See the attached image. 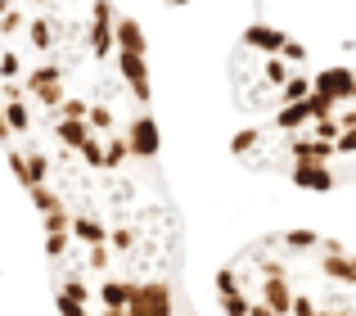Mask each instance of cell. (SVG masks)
<instances>
[{
  "mask_svg": "<svg viewBox=\"0 0 356 316\" xmlns=\"http://www.w3.org/2000/svg\"><path fill=\"white\" fill-rule=\"evenodd\" d=\"M122 316H172V285L167 281H131Z\"/></svg>",
  "mask_w": 356,
  "mask_h": 316,
  "instance_id": "cell-1",
  "label": "cell"
},
{
  "mask_svg": "<svg viewBox=\"0 0 356 316\" xmlns=\"http://www.w3.org/2000/svg\"><path fill=\"white\" fill-rule=\"evenodd\" d=\"M113 23H118L113 0H90V23H86V32H81V41H86V50L95 54V59H108V54L118 50L113 45Z\"/></svg>",
  "mask_w": 356,
  "mask_h": 316,
  "instance_id": "cell-2",
  "label": "cell"
},
{
  "mask_svg": "<svg viewBox=\"0 0 356 316\" xmlns=\"http://www.w3.org/2000/svg\"><path fill=\"white\" fill-rule=\"evenodd\" d=\"M127 154L131 158H158V150H163V136H158V123L149 113H136L127 123Z\"/></svg>",
  "mask_w": 356,
  "mask_h": 316,
  "instance_id": "cell-3",
  "label": "cell"
},
{
  "mask_svg": "<svg viewBox=\"0 0 356 316\" xmlns=\"http://www.w3.org/2000/svg\"><path fill=\"white\" fill-rule=\"evenodd\" d=\"M316 248L325 253V258H321V271L330 276L334 285H343V290H352V285H356V262H352V253H348V248H343L339 239H321Z\"/></svg>",
  "mask_w": 356,
  "mask_h": 316,
  "instance_id": "cell-4",
  "label": "cell"
},
{
  "mask_svg": "<svg viewBox=\"0 0 356 316\" xmlns=\"http://www.w3.org/2000/svg\"><path fill=\"white\" fill-rule=\"evenodd\" d=\"M312 90L330 95L334 104L343 109V104H352V95H356V77H352V68H343V63H339V68H321L312 77Z\"/></svg>",
  "mask_w": 356,
  "mask_h": 316,
  "instance_id": "cell-5",
  "label": "cell"
},
{
  "mask_svg": "<svg viewBox=\"0 0 356 316\" xmlns=\"http://www.w3.org/2000/svg\"><path fill=\"white\" fill-rule=\"evenodd\" d=\"M113 59H118V72H122V81H127V90L140 104H149V63H145V54L113 50Z\"/></svg>",
  "mask_w": 356,
  "mask_h": 316,
  "instance_id": "cell-6",
  "label": "cell"
},
{
  "mask_svg": "<svg viewBox=\"0 0 356 316\" xmlns=\"http://www.w3.org/2000/svg\"><path fill=\"white\" fill-rule=\"evenodd\" d=\"M289 181H293L298 190H312V194L339 190V176H334L330 167H316V163H293V167H289Z\"/></svg>",
  "mask_w": 356,
  "mask_h": 316,
  "instance_id": "cell-7",
  "label": "cell"
},
{
  "mask_svg": "<svg viewBox=\"0 0 356 316\" xmlns=\"http://www.w3.org/2000/svg\"><path fill=\"white\" fill-rule=\"evenodd\" d=\"M63 77H68V68H63L59 59H50V63H36V68H27L23 77H18V86H23V95H27V100H36L41 90L59 86Z\"/></svg>",
  "mask_w": 356,
  "mask_h": 316,
  "instance_id": "cell-8",
  "label": "cell"
},
{
  "mask_svg": "<svg viewBox=\"0 0 356 316\" xmlns=\"http://www.w3.org/2000/svg\"><path fill=\"white\" fill-rule=\"evenodd\" d=\"M284 41H289V36L280 32V27H270V23H248V27H243V36H239L243 50H261V54H270V59L284 50Z\"/></svg>",
  "mask_w": 356,
  "mask_h": 316,
  "instance_id": "cell-9",
  "label": "cell"
},
{
  "mask_svg": "<svg viewBox=\"0 0 356 316\" xmlns=\"http://www.w3.org/2000/svg\"><path fill=\"white\" fill-rule=\"evenodd\" d=\"M261 308L270 316H289V303H293V290H289V276H261Z\"/></svg>",
  "mask_w": 356,
  "mask_h": 316,
  "instance_id": "cell-10",
  "label": "cell"
},
{
  "mask_svg": "<svg viewBox=\"0 0 356 316\" xmlns=\"http://www.w3.org/2000/svg\"><path fill=\"white\" fill-rule=\"evenodd\" d=\"M113 45H118V50H127V54H149V41H145V27H140V18L118 14V23H113Z\"/></svg>",
  "mask_w": 356,
  "mask_h": 316,
  "instance_id": "cell-11",
  "label": "cell"
},
{
  "mask_svg": "<svg viewBox=\"0 0 356 316\" xmlns=\"http://www.w3.org/2000/svg\"><path fill=\"white\" fill-rule=\"evenodd\" d=\"M289 158H293V163H316V167H330L334 145L312 141V136H289Z\"/></svg>",
  "mask_w": 356,
  "mask_h": 316,
  "instance_id": "cell-12",
  "label": "cell"
},
{
  "mask_svg": "<svg viewBox=\"0 0 356 316\" xmlns=\"http://www.w3.org/2000/svg\"><path fill=\"white\" fill-rule=\"evenodd\" d=\"M68 235H77L86 248H95V244H104L108 226L95 217V212H72V221H68Z\"/></svg>",
  "mask_w": 356,
  "mask_h": 316,
  "instance_id": "cell-13",
  "label": "cell"
},
{
  "mask_svg": "<svg viewBox=\"0 0 356 316\" xmlns=\"http://www.w3.org/2000/svg\"><path fill=\"white\" fill-rule=\"evenodd\" d=\"M23 32H27V41H32V50H41V54H54V23H50V14H27V23H23Z\"/></svg>",
  "mask_w": 356,
  "mask_h": 316,
  "instance_id": "cell-14",
  "label": "cell"
},
{
  "mask_svg": "<svg viewBox=\"0 0 356 316\" xmlns=\"http://www.w3.org/2000/svg\"><path fill=\"white\" fill-rule=\"evenodd\" d=\"M0 118H5L9 136H27L32 132V109H27V100H0Z\"/></svg>",
  "mask_w": 356,
  "mask_h": 316,
  "instance_id": "cell-15",
  "label": "cell"
},
{
  "mask_svg": "<svg viewBox=\"0 0 356 316\" xmlns=\"http://www.w3.org/2000/svg\"><path fill=\"white\" fill-rule=\"evenodd\" d=\"M275 127L289 132V136H302L307 127H312V109H307V100H302V104H280L275 109Z\"/></svg>",
  "mask_w": 356,
  "mask_h": 316,
  "instance_id": "cell-16",
  "label": "cell"
},
{
  "mask_svg": "<svg viewBox=\"0 0 356 316\" xmlns=\"http://www.w3.org/2000/svg\"><path fill=\"white\" fill-rule=\"evenodd\" d=\"M27 194H32V208H36V212H41V217H50V212H59V208H68V199H63V194H59V190H54V185H50V181H45V185H32V190H27Z\"/></svg>",
  "mask_w": 356,
  "mask_h": 316,
  "instance_id": "cell-17",
  "label": "cell"
},
{
  "mask_svg": "<svg viewBox=\"0 0 356 316\" xmlns=\"http://www.w3.org/2000/svg\"><path fill=\"white\" fill-rule=\"evenodd\" d=\"M127 285H131V281H108V276H104L95 303H104V312H122V308H127Z\"/></svg>",
  "mask_w": 356,
  "mask_h": 316,
  "instance_id": "cell-18",
  "label": "cell"
},
{
  "mask_svg": "<svg viewBox=\"0 0 356 316\" xmlns=\"http://www.w3.org/2000/svg\"><path fill=\"white\" fill-rule=\"evenodd\" d=\"M86 136H90V132H86V123H68V118H59V123H54V141H59L68 154H72V150H81V141H86Z\"/></svg>",
  "mask_w": 356,
  "mask_h": 316,
  "instance_id": "cell-19",
  "label": "cell"
},
{
  "mask_svg": "<svg viewBox=\"0 0 356 316\" xmlns=\"http://www.w3.org/2000/svg\"><path fill=\"white\" fill-rule=\"evenodd\" d=\"M113 123H118V118H113L108 104H90L86 109V132L90 136H113Z\"/></svg>",
  "mask_w": 356,
  "mask_h": 316,
  "instance_id": "cell-20",
  "label": "cell"
},
{
  "mask_svg": "<svg viewBox=\"0 0 356 316\" xmlns=\"http://www.w3.org/2000/svg\"><path fill=\"white\" fill-rule=\"evenodd\" d=\"M307 95H312V77H302V72H289V81L280 86V104H302Z\"/></svg>",
  "mask_w": 356,
  "mask_h": 316,
  "instance_id": "cell-21",
  "label": "cell"
},
{
  "mask_svg": "<svg viewBox=\"0 0 356 316\" xmlns=\"http://www.w3.org/2000/svg\"><path fill=\"white\" fill-rule=\"evenodd\" d=\"M23 167H27V190H32V185H45V172H50V158H45L41 150H32V154L23 150Z\"/></svg>",
  "mask_w": 356,
  "mask_h": 316,
  "instance_id": "cell-22",
  "label": "cell"
},
{
  "mask_svg": "<svg viewBox=\"0 0 356 316\" xmlns=\"http://www.w3.org/2000/svg\"><path fill=\"white\" fill-rule=\"evenodd\" d=\"M77 154H81V163H86L90 172H104V136H86Z\"/></svg>",
  "mask_w": 356,
  "mask_h": 316,
  "instance_id": "cell-23",
  "label": "cell"
},
{
  "mask_svg": "<svg viewBox=\"0 0 356 316\" xmlns=\"http://www.w3.org/2000/svg\"><path fill=\"white\" fill-rule=\"evenodd\" d=\"M127 141H122V136L113 132V136H104V172H118L122 163H127Z\"/></svg>",
  "mask_w": 356,
  "mask_h": 316,
  "instance_id": "cell-24",
  "label": "cell"
},
{
  "mask_svg": "<svg viewBox=\"0 0 356 316\" xmlns=\"http://www.w3.org/2000/svg\"><path fill=\"white\" fill-rule=\"evenodd\" d=\"M104 244H108V253H131V248H136V230L131 226H108Z\"/></svg>",
  "mask_w": 356,
  "mask_h": 316,
  "instance_id": "cell-25",
  "label": "cell"
},
{
  "mask_svg": "<svg viewBox=\"0 0 356 316\" xmlns=\"http://www.w3.org/2000/svg\"><path fill=\"white\" fill-rule=\"evenodd\" d=\"M261 145V132L257 127H243V132H235V141H230V154L235 158H243V154H252Z\"/></svg>",
  "mask_w": 356,
  "mask_h": 316,
  "instance_id": "cell-26",
  "label": "cell"
},
{
  "mask_svg": "<svg viewBox=\"0 0 356 316\" xmlns=\"http://www.w3.org/2000/svg\"><path fill=\"white\" fill-rule=\"evenodd\" d=\"M23 23H27V9H0V36H18L23 32Z\"/></svg>",
  "mask_w": 356,
  "mask_h": 316,
  "instance_id": "cell-27",
  "label": "cell"
},
{
  "mask_svg": "<svg viewBox=\"0 0 356 316\" xmlns=\"http://www.w3.org/2000/svg\"><path fill=\"white\" fill-rule=\"evenodd\" d=\"M18 77H23V54L0 50V81H18Z\"/></svg>",
  "mask_w": 356,
  "mask_h": 316,
  "instance_id": "cell-28",
  "label": "cell"
},
{
  "mask_svg": "<svg viewBox=\"0 0 356 316\" xmlns=\"http://www.w3.org/2000/svg\"><path fill=\"white\" fill-rule=\"evenodd\" d=\"M59 299H68V303H81V308H86V303H90V290L81 285V276H68V281L59 285Z\"/></svg>",
  "mask_w": 356,
  "mask_h": 316,
  "instance_id": "cell-29",
  "label": "cell"
},
{
  "mask_svg": "<svg viewBox=\"0 0 356 316\" xmlns=\"http://www.w3.org/2000/svg\"><path fill=\"white\" fill-rule=\"evenodd\" d=\"M68 244H72L68 230H54V235H45V258H50V262H59V258L68 253Z\"/></svg>",
  "mask_w": 356,
  "mask_h": 316,
  "instance_id": "cell-30",
  "label": "cell"
},
{
  "mask_svg": "<svg viewBox=\"0 0 356 316\" xmlns=\"http://www.w3.org/2000/svg\"><path fill=\"white\" fill-rule=\"evenodd\" d=\"M221 312H226V316H248V294H243V290L221 294Z\"/></svg>",
  "mask_w": 356,
  "mask_h": 316,
  "instance_id": "cell-31",
  "label": "cell"
},
{
  "mask_svg": "<svg viewBox=\"0 0 356 316\" xmlns=\"http://www.w3.org/2000/svg\"><path fill=\"white\" fill-rule=\"evenodd\" d=\"M86 100H77V95H68V100H63V104L59 109H54V113H59V118H68V123H86Z\"/></svg>",
  "mask_w": 356,
  "mask_h": 316,
  "instance_id": "cell-32",
  "label": "cell"
},
{
  "mask_svg": "<svg viewBox=\"0 0 356 316\" xmlns=\"http://www.w3.org/2000/svg\"><path fill=\"white\" fill-rule=\"evenodd\" d=\"M261 77H266V86H284V81H289V68H284V59H280V54H275V59H266V68H261Z\"/></svg>",
  "mask_w": 356,
  "mask_h": 316,
  "instance_id": "cell-33",
  "label": "cell"
},
{
  "mask_svg": "<svg viewBox=\"0 0 356 316\" xmlns=\"http://www.w3.org/2000/svg\"><path fill=\"white\" fill-rule=\"evenodd\" d=\"M312 141L334 145V141H339V123H334V118H316V123H312Z\"/></svg>",
  "mask_w": 356,
  "mask_h": 316,
  "instance_id": "cell-34",
  "label": "cell"
},
{
  "mask_svg": "<svg viewBox=\"0 0 356 316\" xmlns=\"http://www.w3.org/2000/svg\"><path fill=\"white\" fill-rule=\"evenodd\" d=\"M86 267L104 276L108 267H113V253H108V244H95V248H90V253H86Z\"/></svg>",
  "mask_w": 356,
  "mask_h": 316,
  "instance_id": "cell-35",
  "label": "cell"
},
{
  "mask_svg": "<svg viewBox=\"0 0 356 316\" xmlns=\"http://www.w3.org/2000/svg\"><path fill=\"white\" fill-rule=\"evenodd\" d=\"M68 221H72V208L50 212V217H45V235H54V230H68Z\"/></svg>",
  "mask_w": 356,
  "mask_h": 316,
  "instance_id": "cell-36",
  "label": "cell"
},
{
  "mask_svg": "<svg viewBox=\"0 0 356 316\" xmlns=\"http://www.w3.org/2000/svg\"><path fill=\"white\" fill-rule=\"evenodd\" d=\"M289 316H316V299H307V294H293V303H289Z\"/></svg>",
  "mask_w": 356,
  "mask_h": 316,
  "instance_id": "cell-37",
  "label": "cell"
},
{
  "mask_svg": "<svg viewBox=\"0 0 356 316\" xmlns=\"http://www.w3.org/2000/svg\"><path fill=\"white\" fill-rule=\"evenodd\" d=\"M356 154V132H339V141H334V158H348Z\"/></svg>",
  "mask_w": 356,
  "mask_h": 316,
  "instance_id": "cell-38",
  "label": "cell"
},
{
  "mask_svg": "<svg viewBox=\"0 0 356 316\" xmlns=\"http://www.w3.org/2000/svg\"><path fill=\"white\" fill-rule=\"evenodd\" d=\"M280 59H289V63H302V59H307L302 41H293V36H289V41H284V50H280Z\"/></svg>",
  "mask_w": 356,
  "mask_h": 316,
  "instance_id": "cell-39",
  "label": "cell"
},
{
  "mask_svg": "<svg viewBox=\"0 0 356 316\" xmlns=\"http://www.w3.org/2000/svg\"><path fill=\"white\" fill-rule=\"evenodd\" d=\"M59 303V316H90V308H81V303H68V299H54Z\"/></svg>",
  "mask_w": 356,
  "mask_h": 316,
  "instance_id": "cell-40",
  "label": "cell"
},
{
  "mask_svg": "<svg viewBox=\"0 0 356 316\" xmlns=\"http://www.w3.org/2000/svg\"><path fill=\"white\" fill-rule=\"evenodd\" d=\"M316 316H352L348 308H316Z\"/></svg>",
  "mask_w": 356,
  "mask_h": 316,
  "instance_id": "cell-41",
  "label": "cell"
},
{
  "mask_svg": "<svg viewBox=\"0 0 356 316\" xmlns=\"http://www.w3.org/2000/svg\"><path fill=\"white\" fill-rule=\"evenodd\" d=\"M27 5H32L27 14H45V9H50V0H27Z\"/></svg>",
  "mask_w": 356,
  "mask_h": 316,
  "instance_id": "cell-42",
  "label": "cell"
},
{
  "mask_svg": "<svg viewBox=\"0 0 356 316\" xmlns=\"http://www.w3.org/2000/svg\"><path fill=\"white\" fill-rule=\"evenodd\" d=\"M248 316H270V312L261 308V303H252V299H248Z\"/></svg>",
  "mask_w": 356,
  "mask_h": 316,
  "instance_id": "cell-43",
  "label": "cell"
},
{
  "mask_svg": "<svg viewBox=\"0 0 356 316\" xmlns=\"http://www.w3.org/2000/svg\"><path fill=\"white\" fill-rule=\"evenodd\" d=\"M0 141H9V132H5V118H0Z\"/></svg>",
  "mask_w": 356,
  "mask_h": 316,
  "instance_id": "cell-44",
  "label": "cell"
},
{
  "mask_svg": "<svg viewBox=\"0 0 356 316\" xmlns=\"http://www.w3.org/2000/svg\"><path fill=\"white\" fill-rule=\"evenodd\" d=\"M18 5V0H0V9H14Z\"/></svg>",
  "mask_w": 356,
  "mask_h": 316,
  "instance_id": "cell-45",
  "label": "cell"
},
{
  "mask_svg": "<svg viewBox=\"0 0 356 316\" xmlns=\"http://www.w3.org/2000/svg\"><path fill=\"white\" fill-rule=\"evenodd\" d=\"M163 5H190V0H163Z\"/></svg>",
  "mask_w": 356,
  "mask_h": 316,
  "instance_id": "cell-46",
  "label": "cell"
}]
</instances>
